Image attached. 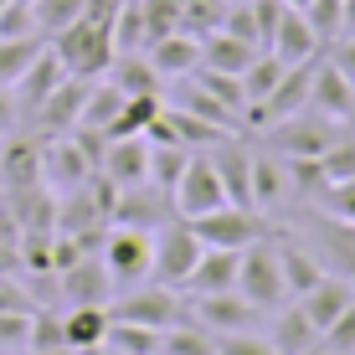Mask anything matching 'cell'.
<instances>
[{"label":"cell","instance_id":"obj_46","mask_svg":"<svg viewBox=\"0 0 355 355\" xmlns=\"http://www.w3.org/2000/svg\"><path fill=\"white\" fill-rule=\"evenodd\" d=\"M320 340H324V345L335 350V355H355V304H350V309L340 314V320L329 324V329H324Z\"/></svg>","mask_w":355,"mask_h":355},{"label":"cell","instance_id":"obj_33","mask_svg":"<svg viewBox=\"0 0 355 355\" xmlns=\"http://www.w3.org/2000/svg\"><path fill=\"white\" fill-rule=\"evenodd\" d=\"M103 345H108V350H119V355H160V329H144V324L108 320Z\"/></svg>","mask_w":355,"mask_h":355},{"label":"cell","instance_id":"obj_43","mask_svg":"<svg viewBox=\"0 0 355 355\" xmlns=\"http://www.w3.org/2000/svg\"><path fill=\"white\" fill-rule=\"evenodd\" d=\"M216 355H278V350L258 329H237V335H216Z\"/></svg>","mask_w":355,"mask_h":355},{"label":"cell","instance_id":"obj_39","mask_svg":"<svg viewBox=\"0 0 355 355\" xmlns=\"http://www.w3.org/2000/svg\"><path fill=\"white\" fill-rule=\"evenodd\" d=\"M83 10H88V0H31V16H36V31L42 36H57L62 26H72Z\"/></svg>","mask_w":355,"mask_h":355},{"label":"cell","instance_id":"obj_16","mask_svg":"<svg viewBox=\"0 0 355 355\" xmlns=\"http://www.w3.org/2000/svg\"><path fill=\"white\" fill-rule=\"evenodd\" d=\"M62 299L78 309V304H103L108 309V299H114V273L103 268V258H83V263H72V268H62Z\"/></svg>","mask_w":355,"mask_h":355},{"label":"cell","instance_id":"obj_18","mask_svg":"<svg viewBox=\"0 0 355 355\" xmlns=\"http://www.w3.org/2000/svg\"><path fill=\"white\" fill-rule=\"evenodd\" d=\"M98 170H103L114 186H144V180H150V144H144V134H134V139H108Z\"/></svg>","mask_w":355,"mask_h":355},{"label":"cell","instance_id":"obj_37","mask_svg":"<svg viewBox=\"0 0 355 355\" xmlns=\"http://www.w3.org/2000/svg\"><path fill=\"white\" fill-rule=\"evenodd\" d=\"M160 350H165V355H216V340L206 335L201 324H186V320H180V324H170L165 335H160Z\"/></svg>","mask_w":355,"mask_h":355},{"label":"cell","instance_id":"obj_12","mask_svg":"<svg viewBox=\"0 0 355 355\" xmlns=\"http://www.w3.org/2000/svg\"><path fill=\"white\" fill-rule=\"evenodd\" d=\"M31 186H46L42 180V139L10 134L0 144V191H31Z\"/></svg>","mask_w":355,"mask_h":355},{"label":"cell","instance_id":"obj_5","mask_svg":"<svg viewBox=\"0 0 355 355\" xmlns=\"http://www.w3.org/2000/svg\"><path fill=\"white\" fill-rule=\"evenodd\" d=\"M191 232L201 237V248H252L258 237H268V227H263V216L252 211V206H216V211H206V216H196Z\"/></svg>","mask_w":355,"mask_h":355},{"label":"cell","instance_id":"obj_6","mask_svg":"<svg viewBox=\"0 0 355 355\" xmlns=\"http://www.w3.org/2000/svg\"><path fill=\"white\" fill-rule=\"evenodd\" d=\"M170 206H175V216H186V222H196V216H206V211H216V206H227V186H222V175H216L211 155H191L180 186L170 191Z\"/></svg>","mask_w":355,"mask_h":355},{"label":"cell","instance_id":"obj_32","mask_svg":"<svg viewBox=\"0 0 355 355\" xmlns=\"http://www.w3.org/2000/svg\"><path fill=\"white\" fill-rule=\"evenodd\" d=\"M46 46V36H0V88H16V78L31 67V57Z\"/></svg>","mask_w":355,"mask_h":355},{"label":"cell","instance_id":"obj_3","mask_svg":"<svg viewBox=\"0 0 355 355\" xmlns=\"http://www.w3.org/2000/svg\"><path fill=\"white\" fill-rule=\"evenodd\" d=\"M196 258H201V237L191 232L186 216H170V222H160V232H155V268H150L155 284L186 288Z\"/></svg>","mask_w":355,"mask_h":355},{"label":"cell","instance_id":"obj_2","mask_svg":"<svg viewBox=\"0 0 355 355\" xmlns=\"http://www.w3.org/2000/svg\"><path fill=\"white\" fill-rule=\"evenodd\" d=\"M108 320L144 324V329H160V335H165L170 324L186 320V304H180V293H175V288H165V284H155V278H144V284H134L124 299L108 309Z\"/></svg>","mask_w":355,"mask_h":355},{"label":"cell","instance_id":"obj_45","mask_svg":"<svg viewBox=\"0 0 355 355\" xmlns=\"http://www.w3.org/2000/svg\"><path fill=\"white\" fill-rule=\"evenodd\" d=\"M324 216H335V222H355V180H335V186H324Z\"/></svg>","mask_w":355,"mask_h":355},{"label":"cell","instance_id":"obj_44","mask_svg":"<svg viewBox=\"0 0 355 355\" xmlns=\"http://www.w3.org/2000/svg\"><path fill=\"white\" fill-rule=\"evenodd\" d=\"M320 170H324V186H335V180H355V144H329L320 155Z\"/></svg>","mask_w":355,"mask_h":355},{"label":"cell","instance_id":"obj_55","mask_svg":"<svg viewBox=\"0 0 355 355\" xmlns=\"http://www.w3.org/2000/svg\"><path fill=\"white\" fill-rule=\"evenodd\" d=\"M0 201H6V191H0Z\"/></svg>","mask_w":355,"mask_h":355},{"label":"cell","instance_id":"obj_30","mask_svg":"<svg viewBox=\"0 0 355 355\" xmlns=\"http://www.w3.org/2000/svg\"><path fill=\"white\" fill-rule=\"evenodd\" d=\"M119 108H124V93L114 88L108 78H93V88H88V103H83V119H78V129H103L119 119Z\"/></svg>","mask_w":355,"mask_h":355},{"label":"cell","instance_id":"obj_28","mask_svg":"<svg viewBox=\"0 0 355 355\" xmlns=\"http://www.w3.org/2000/svg\"><path fill=\"white\" fill-rule=\"evenodd\" d=\"M252 46L248 42H237V36H227V31H211V36H201V67H216V72H242L252 62Z\"/></svg>","mask_w":355,"mask_h":355},{"label":"cell","instance_id":"obj_54","mask_svg":"<svg viewBox=\"0 0 355 355\" xmlns=\"http://www.w3.org/2000/svg\"><path fill=\"white\" fill-rule=\"evenodd\" d=\"M6 6H10V0H0V10H6Z\"/></svg>","mask_w":355,"mask_h":355},{"label":"cell","instance_id":"obj_13","mask_svg":"<svg viewBox=\"0 0 355 355\" xmlns=\"http://www.w3.org/2000/svg\"><path fill=\"white\" fill-rule=\"evenodd\" d=\"M211 165H216V175H222V186H227V201L232 206H252V150L237 144V134L216 139ZM252 211H258V206H252Z\"/></svg>","mask_w":355,"mask_h":355},{"label":"cell","instance_id":"obj_22","mask_svg":"<svg viewBox=\"0 0 355 355\" xmlns=\"http://www.w3.org/2000/svg\"><path fill=\"white\" fill-rule=\"evenodd\" d=\"M268 340H273L278 355H299V350H309L314 340H320V329L309 324L304 304L293 299V304H278V309H273V329H268Z\"/></svg>","mask_w":355,"mask_h":355},{"label":"cell","instance_id":"obj_14","mask_svg":"<svg viewBox=\"0 0 355 355\" xmlns=\"http://www.w3.org/2000/svg\"><path fill=\"white\" fill-rule=\"evenodd\" d=\"M62 78H72V72L62 67V57H57V52H52V42H46L42 52L31 57V67L16 78V88H10V93H16V108H21V119H31V108L42 103V98L52 93Z\"/></svg>","mask_w":355,"mask_h":355},{"label":"cell","instance_id":"obj_10","mask_svg":"<svg viewBox=\"0 0 355 355\" xmlns=\"http://www.w3.org/2000/svg\"><path fill=\"white\" fill-rule=\"evenodd\" d=\"M88 175H93V160L83 155V144L72 139V134H52V139H42V180H46V191H52V196L78 191Z\"/></svg>","mask_w":355,"mask_h":355},{"label":"cell","instance_id":"obj_27","mask_svg":"<svg viewBox=\"0 0 355 355\" xmlns=\"http://www.w3.org/2000/svg\"><path fill=\"white\" fill-rule=\"evenodd\" d=\"M165 98L160 93H139V98H124V108H119V119L108 124V139H134V134H144L160 119Z\"/></svg>","mask_w":355,"mask_h":355},{"label":"cell","instance_id":"obj_47","mask_svg":"<svg viewBox=\"0 0 355 355\" xmlns=\"http://www.w3.org/2000/svg\"><path fill=\"white\" fill-rule=\"evenodd\" d=\"M31 314H0V350H26Z\"/></svg>","mask_w":355,"mask_h":355},{"label":"cell","instance_id":"obj_19","mask_svg":"<svg viewBox=\"0 0 355 355\" xmlns=\"http://www.w3.org/2000/svg\"><path fill=\"white\" fill-rule=\"evenodd\" d=\"M237 268H242V252L237 248H201L191 278H186V293H222V288H237Z\"/></svg>","mask_w":355,"mask_h":355},{"label":"cell","instance_id":"obj_41","mask_svg":"<svg viewBox=\"0 0 355 355\" xmlns=\"http://www.w3.org/2000/svg\"><path fill=\"white\" fill-rule=\"evenodd\" d=\"M222 16H227V0H186L180 31H191V36H211V31H222Z\"/></svg>","mask_w":355,"mask_h":355},{"label":"cell","instance_id":"obj_52","mask_svg":"<svg viewBox=\"0 0 355 355\" xmlns=\"http://www.w3.org/2000/svg\"><path fill=\"white\" fill-rule=\"evenodd\" d=\"M284 6H293V10H304V6H309V0H284Z\"/></svg>","mask_w":355,"mask_h":355},{"label":"cell","instance_id":"obj_25","mask_svg":"<svg viewBox=\"0 0 355 355\" xmlns=\"http://www.w3.org/2000/svg\"><path fill=\"white\" fill-rule=\"evenodd\" d=\"M278 248V268H284V284H288V299H304L314 284L324 278V263L314 258L309 248H299V242H273Z\"/></svg>","mask_w":355,"mask_h":355},{"label":"cell","instance_id":"obj_42","mask_svg":"<svg viewBox=\"0 0 355 355\" xmlns=\"http://www.w3.org/2000/svg\"><path fill=\"white\" fill-rule=\"evenodd\" d=\"M222 31H227V36H237V42H248L252 52H263V31H258V16H252V6H227Z\"/></svg>","mask_w":355,"mask_h":355},{"label":"cell","instance_id":"obj_15","mask_svg":"<svg viewBox=\"0 0 355 355\" xmlns=\"http://www.w3.org/2000/svg\"><path fill=\"white\" fill-rule=\"evenodd\" d=\"M170 211L175 206H165V191H155L150 180L144 186H119V201H114V222L108 227H160L170 222Z\"/></svg>","mask_w":355,"mask_h":355},{"label":"cell","instance_id":"obj_50","mask_svg":"<svg viewBox=\"0 0 355 355\" xmlns=\"http://www.w3.org/2000/svg\"><path fill=\"white\" fill-rule=\"evenodd\" d=\"M345 36H355V0H345Z\"/></svg>","mask_w":355,"mask_h":355},{"label":"cell","instance_id":"obj_36","mask_svg":"<svg viewBox=\"0 0 355 355\" xmlns=\"http://www.w3.org/2000/svg\"><path fill=\"white\" fill-rule=\"evenodd\" d=\"M196 88H206L216 103L227 108H248V93H242V72H216V67H196Z\"/></svg>","mask_w":355,"mask_h":355},{"label":"cell","instance_id":"obj_38","mask_svg":"<svg viewBox=\"0 0 355 355\" xmlns=\"http://www.w3.org/2000/svg\"><path fill=\"white\" fill-rule=\"evenodd\" d=\"M31 350H67V329H62V314H52L46 304L31 309V335H26V355Z\"/></svg>","mask_w":355,"mask_h":355},{"label":"cell","instance_id":"obj_8","mask_svg":"<svg viewBox=\"0 0 355 355\" xmlns=\"http://www.w3.org/2000/svg\"><path fill=\"white\" fill-rule=\"evenodd\" d=\"M88 88L93 78H62L42 103L31 108V124H36V139H52V134H72L83 119V103H88Z\"/></svg>","mask_w":355,"mask_h":355},{"label":"cell","instance_id":"obj_7","mask_svg":"<svg viewBox=\"0 0 355 355\" xmlns=\"http://www.w3.org/2000/svg\"><path fill=\"white\" fill-rule=\"evenodd\" d=\"M103 268L114 273V284H144L150 278V268H155V237L150 232H139V227H119V232H108V242H103Z\"/></svg>","mask_w":355,"mask_h":355},{"label":"cell","instance_id":"obj_23","mask_svg":"<svg viewBox=\"0 0 355 355\" xmlns=\"http://www.w3.org/2000/svg\"><path fill=\"white\" fill-rule=\"evenodd\" d=\"M108 83H114L124 98H139V93H160V72H155V62L144 52H119L114 62H108L103 72Z\"/></svg>","mask_w":355,"mask_h":355},{"label":"cell","instance_id":"obj_17","mask_svg":"<svg viewBox=\"0 0 355 355\" xmlns=\"http://www.w3.org/2000/svg\"><path fill=\"white\" fill-rule=\"evenodd\" d=\"M299 304H304V314H309V324L324 335V329L335 324L340 314L350 309V304H355V284H350V278H340V273H324L320 284H314V288L299 299Z\"/></svg>","mask_w":355,"mask_h":355},{"label":"cell","instance_id":"obj_34","mask_svg":"<svg viewBox=\"0 0 355 355\" xmlns=\"http://www.w3.org/2000/svg\"><path fill=\"white\" fill-rule=\"evenodd\" d=\"M288 72V62H278L273 52H258L248 67H242V93H248V103H258V98H268L278 88V78Z\"/></svg>","mask_w":355,"mask_h":355},{"label":"cell","instance_id":"obj_29","mask_svg":"<svg viewBox=\"0 0 355 355\" xmlns=\"http://www.w3.org/2000/svg\"><path fill=\"white\" fill-rule=\"evenodd\" d=\"M191 155L196 150H186V144H150V186L170 196L180 186V175H186Z\"/></svg>","mask_w":355,"mask_h":355},{"label":"cell","instance_id":"obj_20","mask_svg":"<svg viewBox=\"0 0 355 355\" xmlns=\"http://www.w3.org/2000/svg\"><path fill=\"white\" fill-rule=\"evenodd\" d=\"M268 52L278 57V62H314V52H320V36H314V26L304 21V10H284L278 16V31H273V42H268Z\"/></svg>","mask_w":355,"mask_h":355},{"label":"cell","instance_id":"obj_35","mask_svg":"<svg viewBox=\"0 0 355 355\" xmlns=\"http://www.w3.org/2000/svg\"><path fill=\"white\" fill-rule=\"evenodd\" d=\"M304 21L314 26L320 46L340 42V36H345V0H309V6H304Z\"/></svg>","mask_w":355,"mask_h":355},{"label":"cell","instance_id":"obj_31","mask_svg":"<svg viewBox=\"0 0 355 355\" xmlns=\"http://www.w3.org/2000/svg\"><path fill=\"white\" fill-rule=\"evenodd\" d=\"M320 248H324L329 268H340V278L355 284V222H335L329 216V227H320Z\"/></svg>","mask_w":355,"mask_h":355},{"label":"cell","instance_id":"obj_9","mask_svg":"<svg viewBox=\"0 0 355 355\" xmlns=\"http://www.w3.org/2000/svg\"><path fill=\"white\" fill-rule=\"evenodd\" d=\"M191 320L206 329V335H237V329H252L258 324V309L242 299L237 288H222V293H191Z\"/></svg>","mask_w":355,"mask_h":355},{"label":"cell","instance_id":"obj_24","mask_svg":"<svg viewBox=\"0 0 355 355\" xmlns=\"http://www.w3.org/2000/svg\"><path fill=\"white\" fill-rule=\"evenodd\" d=\"M288 196V165H284V155H273V150H258L252 155V206L258 211H273L278 201Z\"/></svg>","mask_w":355,"mask_h":355},{"label":"cell","instance_id":"obj_51","mask_svg":"<svg viewBox=\"0 0 355 355\" xmlns=\"http://www.w3.org/2000/svg\"><path fill=\"white\" fill-rule=\"evenodd\" d=\"M299 355H335V350H329L324 340H314V345H309V350H299Z\"/></svg>","mask_w":355,"mask_h":355},{"label":"cell","instance_id":"obj_53","mask_svg":"<svg viewBox=\"0 0 355 355\" xmlns=\"http://www.w3.org/2000/svg\"><path fill=\"white\" fill-rule=\"evenodd\" d=\"M227 6H252V0H227Z\"/></svg>","mask_w":355,"mask_h":355},{"label":"cell","instance_id":"obj_21","mask_svg":"<svg viewBox=\"0 0 355 355\" xmlns=\"http://www.w3.org/2000/svg\"><path fill=\"white\" fill-rule=\"evenodd\" d=\"M150 52V62L160 78H186V72L201 67V36H191V31H170L160 36L155 46H144Z\"/></svg>","mask_w":355,"mask_h":355},{"label":"cell","instance_id":"obj_26","mask_svg":"<svg viewBox=\"0 0 355 355\" xmlns=\"http://www.w3.org/2000/svg\"><path fill=\"white\" fill-rule=\"evenodd\" d=\"M62 329H67V350H93L108 335V309L103 304H78L72 314H62Z\"/></svg>","mask_w":355,"mask_h":355},{"label":"cell","instance_id":"obj_4","mask_svg":"<svg viewBox=\"0 0 355 355\" xmlns=\"http://www.w3.org/2000/svg\"><path fill=\"white\" fill-rule=\"evenodd\" d=\"M268 144H273V155H284V160H320L329 144H335V119L304 108V114H293V119L268 129Z\"/></svg>","mask_w":355,"mask_h":355},{"label":"cell","instance_id":"obj_49","mask_svg":"<svg viewBox=\"0 0 355 355\" xmlns=\"http://www.w3.org/2000/svg\"><path fill=\"white\" fill-rule=\"evenodd\" d=\"M21 124V108H16V93L10 88H0V134H10Z\"/></svg>","mask_w":355,"mask_h":355},{"label":"cell","instance_id":"obj_40","mask_svg":"<svg viewBox=\"0 0 355 355\" xmlns=\"http://www.w3.org/2000/svg\"><path fill=\"white\" fill-rule=\"evenodd\" d=\"M180 108H186V114H196V119H206V124H216V129H227V134H237V129H242V114H237V108L216 103V98L206 93V88H191Z\"/></svg>","mask_w":355,"mask_h":355},{"label":"cell","instance_id":"obj_1","mask_svg":"<svg viewBox=\"0 0 355 355\" xmlns=\"http://www.w3.org/2000/svg\"><path fill=\"white\" fill-rule=\"evenodd\" d=\"M237 293H242L258 314H273L278 304H288V284H284V268H278V248H273L268 237H258L252 248H242Z\"/></svg>","mask_w":355,"mask_h":355},{"label":"cell","instance_id":"obj_11","mask_svg":"<svg viewBox=\"0 0 355 355\" xmlns=\"http://www.w3.org/2000/svg\"><path fill=\"white\" fill-rule=\"evenodd\" d=\"M309 108L324 119H335V124H345V119H355V83L340 72L335 62H314V83H309Z\"/></svg>","mask_w":355,"mask_h":355},{"label":"cell","instance_id":"obj_48","mask_svg":"<svg viewBox=\"0 0 355 355\" xmlns=\"http://www.w3.org/2000/svg\"><path fill=\"white\" fill-rule=\"evenodd\" d=\"M329 62H335V67L355 83V36H340V42H329Z\"/></svg>","mask_w":355,"mask_h":355}]
</instances>
